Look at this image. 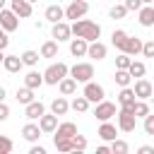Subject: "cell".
I'll return each instance as SVG.
<instances>
[{
	"label": "cell",
	"mask_w": 154,
	"mask_h": 154,
	"mask_svg": "<svg viewBox=\"0 0 154 154\" xmlns=\"http://www.w3.org/2000/svg\"><path fill=\"white\" fill-rule=\"evenodd\" d=\"M70 29L75 36H79L84 41H99V36H101V26L96 22H89V19H75Z\"/></svg>",
	"instance_id": "6da1fadb"
},
{
	"label": "cell",
	"mask_w": 154,
	"mask_h": 154,
	"mask_svg": "<svg viewBox=\"0 0 154 154\" xmlns=\"http://www.w3.org/2000/svg\"><path fill=\"white\" fill-rule=\"evenodd\" d=\"M70 75V67L65 65V63H53L46 72H43V82L46 84H58L63 77H67Z\"/></svg>",
	"instance_id": "7a4b0ae2"
},
{
	"label": "cell",
	"mask_w": 154,
	"mask_h": 154,
	"mask_svg": "<svg viewBox=\"0 0 154 154\" xmlns=\"http://www.w3.org/2000/svg\"><path fill=\"white\" fill-rule=\"evenodd\" d=\"M70 77L79 84H84V82H89L91 77H94V67H91V63H75L72 67H70Z\"/></svg>",
	"instance_id": "3957f363"
},
{
	"label": "cell",
	"mask_w": 154,
	"mask_h": 154,
	"mask_svg": "<svg viewBox=\"0 0 154 154\" xmlns=\"http://www.w3.org/2000/svg\"><path fill=\"white\" fill-rule=\"evenodd\" d=\"M87 10H89V2L87 0H72L67 7H65V19H82L84 14H87Z\"/></svg>",
	"instance_id": "277c9868"
},
{
	"label": "cell",
	"mask_w": 154,
	"mask_h": 154,
	"mask_svg": "<svg viewBox=\"0 0 154 154\" xmlns=\"http://www.w3.org/2000/svg\"><path fill=\"white\" fill-rule=\"evenodd\" d=\"M82 96H87V101L89 103H99L103 96H106V91H103V87L101 84H96V82H84V91H82Z\"/></svg>",
	"instance_id": "5b68a950"
},
{
	"label": "cell",
	"mask_w": 154,
	"mask_h": 154,
	"mask_svg": "<svg viewBox=\"0 0 154 154\" xmlns=\"http://www.w3.org/2000/svg\"><path fill=\"white\" fill-rule=\"evenodd\" d=\"M137 128V116L135 113H130V111H118V130H123V132H132Z\"/></svg>",
	"instance_id": "8992f818"
},
{
	"label": "cell",
	"mask_w": 154,
	"mask_h": 154,
	"mask_svg": "<svg viewBox=\"0 0 154 154\" xmlns=\"http://www.w3.org/2000/svg\"><path fill=\"white\" fill-rule=\"evenodd\" d=\"M94 116H96L101 123H103V120H111V118L116 116V103H111V101H103V99H101V101L96 103V108H94Z\"/></svg>",
	"instance_id": "52a82bcc"
},
{
	"label": "cell",
	"mask_w": 154,
	"mask_h": 154,
	"mask_svg": "<svg viewBox=\"0 0 154 154\" xmlns=\"http://www.w3.org/2000/svg\"><path fill=\"white\" fill-rule=\"evenodd\" d=\"M0 26L5 31H17L19 29V17L12 10H0Z\"/></svg>",
	"instance_id": "ba28073f"
},
{
	"label": "cell",
	"mask_w": 154,
	"mask_h": 154,
	"mask_svg": "<svg viewBox=\"0 0 154 154\" xmlns=\"http://www.w3.org/2000/svg\"><path fill=\"white\" fill-rule=\"evenodd\" d=\"M38 128H41V132H46V135L55 132V128H58V116H55V113H43V116L38 118Z\"/></svg>",
	"instance_id": "9c48e42d"
},
{
	"label": "cell",
	"mask_w": 154,
	"mask_h": 154,
	"mask_svg": "<svg viewBox=\"0 0 154 154\" xmlns=\"http://www.w3.org/2000/svg\"><path fill=\"white\" fill-rule=\"evenodd\" d=\"M51 34H53V38L60 43V41H70V36H72V29H70V24H65V22H55Z\"/></svg>",
	"instance_id": "30bf717a"
},
{
	"label": "cell",
	"mask_w": 154,
	"mask_h": 154,
	"mask_svg": "<svg viewBox=\"0 0 154 154\" xmlns=\"http://www.w3.org/2000/svg\"><path fill=\"white\" fill-rule=\"evenodd\" d=\"M106 53H108V48H106L101 41H89V46H87V55H89L91 60H103Z\"/></svg>",
	"instance_id": "8fae6325"
},
{
	"label": "cell",
	"mask_w": 154,
	"mask_h": 154,
	"mask_svg": "<svg viewBox=\"0 0 154 154\" xmlns=\"http://www.w3.org/2000/svg\"><path fill=\"white\" fill-rule=\"evenodd\" d=\"M132 91H135V99H149V96H152V91H154V87H152L144 77H140V79L135 82Z\"/></svg>",
	"instance_id": "7c38bea8"
},
{
	"label": "cell",
	"mask_w": 154,
	"mask_h": 154,
	"mask_svg": "<svg viewBox=\"0 0 154 154\" xmlns=\"http://www.w3.org/2000/svg\"><path fill=\"white\" fill-rule=\"evenodd\" d=\"M10 10L17 14V17H31V2L29 0H12L10 2Z\"/></svg>",
	"instance_id": "4fadbf2b"
},
{
	"label": "cell",
	"mask_w": 154,
	"mask_h": 154,
	"mask_svg": "<svg viewBox=\"0 0 154 154\" xmlns=\"http://www.w3.org/2000/svg\"><path fill=\"white\" fill-rule=\"evenodd\" d=\"M120 51L128 53V55H137V53H142V38H137V36H128Z\"/></svg>",
	"instance_id": "5bb4252c"
},
{
	"label": "cell",
	"mask_w": 154,
	"mask_h": 154,
	"mask_svg": "<svg viewBox=\"0 0 154 154\" xmlns=\"http://www.w3.org/2000/svg\"><path fill=\"white\" fill-rule=\"evenodd\" d=\"M43 113H46V108H43V103H41V101H29V103H26V108H24V116H26L29 120H38Z\"/></svg>",
	"instance_id": "9a60e30c"
},
{
	"label": "cell",
	"mask_w": 154,
	"mask_h": 154,
	"mask_svg": "<svg viewBox=\"0 0 154 154\" xmlns=\"http://www.w3.org/2000/svg\"><path fill=\"white\" fill-rule=\"evenodd\" d=\"M87 46H89V41H84V38H70V53L75 55V58H82V55H87Z\"/></svg>",
	"instance_id": "2e32d148"
},
{
	"label": "cell",
	"mask_w": 154,
	"mask_h": 154,
	"mask_svg": "<svg viewBox=\"0 0 154 154\" xmlns=\"http://www.w3.org/2000/svg\"><path fill=\"white\" fill-rule=\"evenodd\" d=\"M41 135H43V132H41V128H38V125H34V123H26V125L22 128V137H24L26 142H36Z\"/></svg>",
	"instance_id": "e0dca14e"
},
{
	"label": "cell",
	"mask_w": 154,
	"mask_h": 154,
	"mask_svg": "<svg viewBox=\"0 0 154 154\" xmlns=\"http://www.w3.org/2000/svg\"><path fill=\"white\" fill-rule=\"evenodd\" d=\"M116 135H118L116 125H111L108 120H103V123H101V128H99V137H101L103 142H113V140H116Z\"/></svg>",
	"instance_id": "ac0fdd59"
},
{
	"label": "cell",
	"mask_w": 154,
	"mask_h": 154,
	"mask_svg": "<svg viewBox=\"0 0 154 154\" xmlns=\"http://www.w3.org/2000/svg\"><path fill=\"white\" fill-rule=\"evenodd\" d=\"M63 17H65V10H63L60 5H48V7H46V19H48L51 24L63 22Z\"/></svg>",
	"instance_id": "d6986e66"
},
{
	"label": "cell",
	"mask_w": 154,
	"mask_h": 154,
	"mask_svg": "<svg viewBox=\"0 0 154 154\" xmlns=\"http://www.w3.org/2000/svg\"><path fill=\"white\" fill-rule=\"evenodd\" d=\"M22 65H24V63H22V58H19V55H5V60H2V67H5L7 72H12V75H14V72H19V70H22Z\"/></svg>",
	"instance_id": "ffe728a7"
},
{
	"label": "cell",
	"mask_w": 154,
	"mask_h": 154,
	"mask_svg": "<svg viewBox=\"0 0 154 154\" xmlns=\"http://www.w3.org/2000/svg\"><path fill=\"white\" fill-rule=\"evenodd\" d=\"M58 89H60L63 96H72V94L77 91V82H75L72 77H63V79L58 82Z\"/></svg>",
	"instance_id": "44dd1931"
},
{
	"label": "cell",
	"mask_w": 154,
	"mask_h": 154,
	"mask_svg": "<svg viewBox=\"0 0 154 154\" xmlns=\"http://www.w3.org/2000/svg\"><path fill=\"white\" fill-rule=\"evenodd\" d=\"M67 111H70V103H67L65 96H58V99L51 101V113H55V116H65Z\"/></svg>",
	"instance_id": "7402d4cb"
},
{
	"label": "cell",
	"mask_w": 154,
	"mask_h": 154,
	"mask_svg": "<svg viewBox=\"0 0 154 154\" xmlns=\"http://www.w3.org/2000/svg\"><path fill=\"white\" fill-rule=\"evenodd\" d=\"M137 14H140V24H142V26H154V7H152V5L140 7Z\"/></svg>",
	"instance_id": "603a6c76"
},
{
	"label": "cell",
	"mask_w": 154,
	"mask_h": 154,
	"mask_svg": "<svg viewBox=\"0 0 154 154\" xmlns=\"http://www.w3.org/2000/svg\"><path fill=\"white\" fill-rule=\"evenodd\" d=\"M24 84H26L29 89H38V87L43 84V75H41V72H36V70H31V72H26Z\"/></svg>",
	"instance_id": "cb8c5ba5"
},
{
	"label": "cell",
	"mask_w": 154,
	"mask_h": 154,
	"mask_svg": "<svg viewBox=\"0 0 154 154\" xmlns=\"http://www.w3.org/2000/svg\"><path fill=\"white\" fill-rule=\"evenodd\" d=\"M72 135H77V125L75 123H60L58 128H55V137H72Z\"/></svg>",
	"instance_id": "d4e9b609"
},
{
	"label": "cell",
	"mask_w": 154,
	"mask_h": 154,
	"mask_svg": "<svg viewBox=\"0 0 154 154\" xmlns=\"http://www.w3.org/2000/svg\"><path fill=\"white\" fill-rule=\"evenodd\" d=\"M118 103H120V106H132V103H135V91H132L130 87H120Z\"/></svg>",
	"instance_id": "484cf974"
},
{
	"label": "cell",
	"mask_w": 154,
	"mask_h": 154,
	"mask_svg": "<svg viewBox=\"0 0 154 154\" xmlns=\"http://www.w3.org/2000/svg\"><path fill=\"white\" fill-rule=\"evenodd\" d=\"M41 58H58V41H46L41 46Z\"/></svg>",
	"instance_id": "4316f807"
},
{
	"label": "cell",
	"mask_w": 154,
	"mask_h": 154,
	"mask_svg": "<svg viewBox=\"0 0 154 154\" xmlns=\"http://www.w3.org/2000/svg\"><path fill=\"white\" fill-rule=\"evenodd\" d=\"M17 101H19V103H24V106H26L29 101H34V89H29L26 84H24L22 89H17Z\"/></svg>",
	"instance_id": "83f0119b"
},
{
	"label": "cell",
	"mask_w": 154,
	"mask_h": 154,
	"mask_svg": "<svg viewBox=\"0 0 154 154\" xmlns=\"http://www.w3.org/2000/svg\"><path fill=\"white\" fill-rule=\"evenodd\" d=\"M128 72L132 75V77H144V72H147V67H144V63H137V60H132L130 63V67H128Z\"/></svg>",
	"instance_id": "f1b7e54d"
},
{
	"label": "cell",
	"mask_w": 154,
	"mask_h": 154,
	"mask_svg": "<svg viewBox=\"0 0 154 154\" xmlns=\"http://www.w3.org/2000/svg\"><path fill=\"white\" fill-rule=\"evenodd\" d=\"M130 79H132V75L128 70H116V84L118 87H130Z\"/></svg>",
	"instance_id": "f546056e"
},
{
	"label": "cell",
	"mask_w": 154,
	"mask_h": 154,
	"mask_svg": "<svg viewBox=\"0 0 154 154\" xmlns=\"http://www.w3.org/2000/svg\"><path fill=\"white\" fill-rule=\"evenodd\" d=\"M70 108H72V111H77V113H84V111L89 108V101H87V96H75V101L70 103Z\"/></svg>",
	"instance_id": "4dcf8cb0"
},
{
	"label": "cell",
	"mask_w": 154,
	"mask_h": 154,
	"mask_svg": "<svg viewBox=\"0 0 154 154\" xmlns=\"http://www.w3.org/2000/svg\"><path fill=\"white\" fill-rule=\"evenodd\" d=\"M19 58H22V63H24V65H31V67H34V65L38 63V58H41V55H38L36 51H24Z\"/></svg>",
	"instance_id": "1f68e13d"
},
{
	"label": "cell",
	"mask_w": 154,
	"mask_h": 154,
	"mask_svg": "<svg viewBox=\"0 0 154 154\" xmlns=\"http://www.w3.org/2000/svg\"><path fill=\"white\" fill-rule=\"evenodd\" d=\"M132 113H135L137 118H144V116L149 113V106H147V101H144V99L135 101V106H132Z\"/></svg>",
	"instance_id": "d6a6232c"
},
{
	"label": "cell",
	"mask_w": 154,
	"mask_h": 154,
	"mask_svg": "<svg viewBox=\"0 0 154 154\" xmlns=\"http://www.w3.org/2000/svg\"><path fill=\"white\" fill-rule=\"evenodd\" d=\"M55 149L58 152H72V140L70 137H55Z\"/></svg>",
	"instance_id": "836d02e7"
},
{
	"label": "cell",
	"mask_w": 154,
	"mask_h": 154,
	"mask_svg": "<svg viewBox=\"0 0 154 154\" xmlns=\"http://www.w3.org/2000/svg\"><path fill=\"white\" fill-rule=\"evenodd\" d=\"M125 14H128V7H125V5H113V7L108 10V17H111V19H123Z\"/></svg>",
	"instance_id": "e575fe53"
},
{
	"label": "cell",
	"mask_w": 154,
	"mask_h": 154,
	"mask_svg": "<svg viewBox=\"0 0 154 154\" xmlns=\"http://www.w3.org/2000/svg\"><path fill=\"white\" fill-rule=\"evenodd\" d=\"M125 38H128V34H125L123 29H116V31L111 34V41H113V46H116V48H123Z\"/></svg>",
	"instance_id": "d590c367"
},
{
	"label": "cell",
	"mask_w": 154,
	"mask_h": 154,
	"mask_svg": "<svg viewBox=\"0 0 154 154\" xmlns=\"http://www.w3.org/2000/svg\"><path fill=\"white\" fill-rule=\"evenodd\" d=\"M130 63H132V58H130L128 53H123V51H120V55L116 58V70H128V67H130Z\"/></svg>",
	"instance_id": "8d00e7d4"
},
{
	"label": "cell",
	"mask_w": 154,
	"mask_h": 154,
	"mask_svg": "<svg viewBox=\"0 0 154 154\" xmlns=\"http://www.w3.org/2000/svg\"><path fill=\"white\" fill-rule=\"evenodd\" d=\"M70 140H72V152H84L87 149V140L82 135H72Z\"/></svg>",
	"instance_id": "74e56055"
},
{
	"label": "cell",
	"mask_w": 154,
	"mask_h": 154,
	"mask_svg": "<svg viewBox=\"0 0 154 154\" xmlns=\"http://www.w3.org/2000/svg\"><path fill=\"white\" fill-rule=\"evenodd\" d=\"M111 152H113V154H128V142H123V140L116 137V140L111 142Z\"/></svg>",
	"instance_id": "f35d334b"
},
{
	"label": "cell",
	"mask_w": 154,
	"mask_h": 154,
	"mask_svg": "<svg viewBox=\"0 0 154 154\" xmlns=\"http://www.w3.org/2000/svg\"><path fill=\"white\" fill-rule=\"evenodd\" d=\"M12 147H14V144H12V140H10V137H5V135H0V154H10V152H12Z\"/></svg>",
	"instance_id": "ab89813d"
},
{
	"label": "cell",
	"mask_w": 154,
	"mask_h": 154,
	"mask_svg": "<svg viewBox=\"0 0 154 154\" xmlns=\"http://www.w3.org/2000/svg\"><path fill=\"white\" fill-rule=\"evenodd\" d=\"M142 55L144 58H154V38L152 41H142Z\"/></svg>",
	"instance_id": "60d3db41"
},
{
	"label": "cell",
	"mask_w": 154,
	"mask_h": 154,
	"mask_svg": "<svg viewBox=\"0 0 154 154\" xmlns=\"http://www.w3.org/2000/svg\"><path fill=\"white\" fill-rule=\"evenodd\" d=\"M142 128H144L147 135H154V116H152V113L144 116V125H142Z\"/></svg>",
	"instance_id": "b9f144b4"
},
{
	"label": "cell",
	"mask_w": 154,
	"mask_h": 154,
	"mask_svg": "<svg viewBox=\"0 0 154 154\" xmlns=\"http://www.w3.org/2000/svg\"><path fill=\"white\" fill-rule=\"evenodd\" d=\"M123 5H125V7L130 10V12H137V10L142 7V0H125Z\"/></svg>",
	"instance_id": "7bdbcfd3"
},
{
	"label": "cell",
	"mask_w": 154,
	"mask_h": 154,
	"mask_svg": "<svg viewBox=\"0 0 154 154\" xmlns=\"http://www.w3.org/2000/svg\"><path fill=\"white\" fill-rule=\"evenodd\" d=\"M7 118H10V106L0 101V123H2V120H7Z\"/></svg>",
	"instance_id": "ee69618b"
},
{
	"label": "cell",
	"mask_w": 154,
	"mask_h": 154,
	"mask_svg": "<svg viewBox=\"0 0 154 154\" xmlns=\"http://www.w3.org/2000/svg\"><path fill=\"white\" fill-rule=\"evenodd\" d=\"M7 43H10V38H7V31L0 26V51H5V48H7Z\"/></svg>",
	"instance_id": "f6af8a7d"
},
{
	"label": "cell",
	"mask_w": 154,
	"mask_h": 154,
	"mask_svg": "<svg viewBox=\"0 0 154 154\" xmlns=\"http://www.w3.org/2000/svg\"><path fill=\"white\" fill-rule=\"evenodd\" d=\"M29 154H46V147H41V144H34V147L29 149Z\"/></svg>",
	"instance_id": "bcb514c9"
},
{
	"label": "cell",
	"mask_w": 154,
	"mask_h": 154,
	"mask_svg": "<svg viewBox=\"0 0 154 154\" xmlns=\"http://www.w3.org/2000/svg\"><path fill=\"white\" fill-rule=\"evenodd\" d=\"M137 152H140V154H154V147H149V144H142Z\"/></svg>",
	"instance_id": "7dc6e473"
},
{
	"label": "cell",
	"mask_w": 154,
	"mask_h": 154,
	"mask_svg": "<svg viewBox=\"0 0 154 154\" xmlns=\"http://www.w3.org/2000/svg\"><path fill=\"white\" fill-rule=\"evenodd\" d=\"M108 152H111V147H106V144H101V147L96 149V154H108Z\"/></svg>",
	"instance_id": "c3c4849f"
},
{
	"label": "cell",
	"mask_w": 154,
	"mask_h": 154,
	"mask_svg": "<svg viewBox=\"0 0 154 154\" xmlns=\"http://www.w3.org/2000/svg\"><path fill=\"white\" fill-rule=\"evenodd\" d=\"M2 99H5V89L0 87V101H2Z\"/></svg>",
	"instance_id": "681fc988"
},
{
	"label": "cell",
	"mask_w": 154,
	"mask_h": 154,
	"mask_svg": "<svg viewBox=\"0 0 154 154\" xmlns=\"http://www.w3.org/2000/svg\"><path fill=\"white\" fill-rule=\"evenodd\" d=\"M152 2H154V0H142V5H152Z\"/></svg>",
	"instance_id": "f907efd6"
},
{
	"label": "cell",
	"mask_w": 154,
	"mask_h": 154,
	"mask_svg": "<svg viewBox=\"0 0 154 154\" xmlns=\"http://www.w3.org/2000/svg\"><path fill=\"white\" fill-rule=\"evenodd\" d=\"M0 10H5V0H0Z\"/></svg>",
	"instance_id": "816d5d0a"
},
{
	"label": "cell",
	"mask_w": 154,
	"mask_h": 154,
	"mask_svg": "<svg viewBox=\"0 0 154 154\" xmlns=\"http://www.w3.org/2000/svg\"><path fill=\"white\" fill-rule=\"evenodd\" d=\"M2 60H5V53H2V51H0V63H2Z\"/></svg>",
	"instance_id": "f5cc1de1"
},
{
	"label": "cell",
	"mask_w": 154,
	"mask_h": 154,
	"mask_svg": "<svg viewBox=\"0 0 154 154\" xmlns=\"http://www.w3.org/2000/svg\"><path fill=\"white\" fill-rule=\"evenodd\" d=\"M29 2H36V0H29Z\"/></svg>",
	"instance_id": "db71d44e"
},
{
	"label": "cell",
	"mask_w": 154,
	"mask_h": 154,
	"mask_svg": "<svg viewBox=\"0 0 154 154\" xmlns=\"http://www.w3.org/2000/svg\"><path fill=\"white\" fill-rule=\"evenodd\" d=\"M152 7H154V2H152Z\"/></svg>",
	"instance_id": "11a10c76"
},
{
	"label": "cell",
	"mask_w": 154,
	"mask_h": 154,
	"mask_svg": "<svg viewBox=\"0 0 154 154\" xmlns=\"http://www.w3.org/2000/svg\"><path fill=\"white\" fill-rule=\"evenodd\" d=\"M152 96H154V91H152Z\"/></svg>",
	"instance_id": "9f6ffc18"
}]
</instances>
